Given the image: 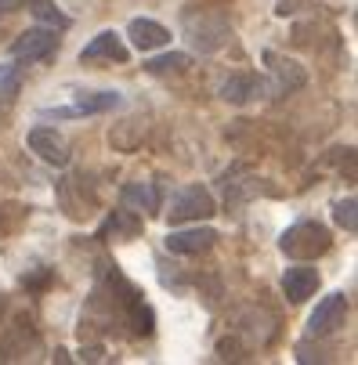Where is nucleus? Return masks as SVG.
<instances>
[{"mask_svg": "<svg viewBox=\"0 0 358 365\" xmlns=\"http://www.w3.org/2000/svg\"><path fill=\"white\" fill-rule=\"evenodd\" d=\"M329 246H333V239H329V232L319 221H300V225L286 228L282 239H279V250L286 257H293V260H315Z\"/></svg>", "mask_w": 358, "mask_h": 365, "instance_id": "nucleus-1", "label": "nucleus"}, {"mask_svg": "<svg viewBox=\"0 0 358 365\" xmlns=\"http://www.w3.org/2000/svg\"><path fill=\"white\" fill-rule=\"evenodd\" d=\"M214 214H218V202H214V195L203 188V185H188V188H181V192L170 199V210H167L170 225L207 221V217H214Z\"/></svg>", "mask_w": 358, "mask_h": 365, "instance_id": "nucleus-2", "label": "nucleus"}, {"mask_svg": "<svg viewBox=\"0 0 358 365\" xmlns=\"http://www.w3.org/2000/svg\"><path fill=\"white\" fill-rule=\"evenodd\" d=\"M185 29H188V40L207 55V51H218V47H225L228 43V36H232V26L221 19V15H188L185 19Z\"/></svg>", "mask_w": 358, "mask_h": 365, "instance_id": "nucleus-3", "label": "nucleus"}, {"mask_svg": "<svg viewBox=\"0 0 358 365\" xmlns=\"http://www.w3.org/2000/svg\"><path fill=\"white\" fill-rule=\"evenodd\" d=\"M55 47H58V33L55 29H47V26H33V29H26L15 43H11V55L19 58V62H44V58H51L55 55Z\"/></svg>", "mask_w": 358, "mask_h": 365, "instance_id": "nucleus-4", "label": "nucleus"}, {"mask_svg": "<svg viewBox=\"0 0 358 365\" xmlns=\"http://www.w3.org/2000/svg\"><path fill=\"white\" fill-rule=\"evenodd\" d=\"M344 319H347V297L344 293H329V297H322L315 304L312 319H308V333L312 336H329V333H337L344 326Z\"/></svg>", "mask_w": 358, "mask_h": 365, "instance_id": "nucleus-5", "label": "nucleus"}, {"mask_svg": "<svg viewBox=\"0 0 358 365\" xmlns=\"http://www.w3.org/2000/svg\"><path fill=\"white\" fill-rule=\"evenodd\" d=\"M29 148L51 167H66L69 163V141L55 127H33L29 130Z\"/></svg>", "mask_w": 358, "mask_h": 365, "instance_id": "nucleus-6", "label": "nucleus"}, {"mask_svg": "<svg viewBox=\"0 0 358 365\" xmlns=\"http://www.w3.org/2000/svg\"><path fill=\"white\" fill-rule=\"evenodd\" d=\"M265 62L272 66V94L275 98H282V94H293V91H300L304 83H308V73H304L297 62H290V58H279V55H265Z\"/></svg>", "mask_w": 358, "mask_h": 365, "instance_id": "nucleus-7", "label": "nucleus"}, {"mask_svg": "<svg viewBox=\"0 0 358 365\" xmlns=\"http://www.w3.org/2000/svg\"><path fill=\"white\" fill-rule=\"evenodd\" d=\"M33 347H36V329H33V322L26 315L15 319V326H8V333L0 336V358H4V361H19Z\"/></svg>", "mask_w": 358, "mask_h": 365, "instance_id": "nucleus-8", "label": "nucleus"}, {"mask_svg": "<svg viewBox=\"0 0 358 365\" xmlns=\"http://www.w3.org/2000/svg\"><path fill=\"white\" fill-rule=\"evenodd\" d=\"M80 62H127V43L120 40V33L106 29L80 51Z\"/></svg>", "mask_w": 358, "mask_h": 365, "instance_id": "nucleus-9", "label": "nucleus"}, {"mask_svg": "<svg viewBox=\"0 0 358 365\" xmlns=\"http://www.w3.org/2000/svg\"><path fill=\"white\" fill-rule=\"evenodd\" d=\"M120 101H123L120 91H94V94H80L66 109H55V116H101V113H113Z\"/></svg>", "mask_w": 358, "mask_h": 365, "instance_id": "nucleus-10", "label": "nucleus"}, {"mask_svg": "<svg viewBox=\"0 0 358 365\" xmlns=\"http://www.w3.org/2000/svg\"><path fill=\"white\" fill-rule=\"evenodd\" d=\"M265 94V80L257 73H232L225 83H221V98L228 106H246V101L261 98Z\"/></svg>", "mask_w": 358, "mask_h": 365, "instance_id": "nucleus-11", "label": "nucleus"}, {"mask_svg": "<svg viewBox=\"0 0 358 365\" xmlns=\"http://www.w3.org/2000/svg\"><path fill=\"white\" fill-rule=\"evenodd\" d=\"M218 242V232L214 228H188V232H170L167 235V250L170 253H185V257H195V253H207L210 246Z\"/></svg>", "mask_w": 358, "mask_h": 365, "instance_id": "nucleus-12", "label": "nucleus"}, {"mask_svg": "<svg viewBox=\"0 0 358 365\" xmlns=\"http://www.w3.org/2000/svg\"><path fill=\"white\" fill-rule=\"evenodd\" d=\"M319 289V272L308 268V264H297V268H286L282 275V293L293 300V304H304L308 297H315Z\"/></svg>", "mask_w": 358, "mask_h": 365, "instance_id": "nucleus-13", "label": "nucleus"}, {"mask_svg": "<svg viewBox=\"0 0 358 365\" xmlns=\"http://www.w3.org/2000/svg\"><path fill=\"white\" fill-rule=\"evenodd\" d=\"M127 36H131V43L138 51H156V47L170 43V29L160 26V22H152V19H131Z\"/></svg>", "mask_w": 358, "mask_h": 365, "instance_id": "nucleus-14", "label": "nucleus"}, {"mask_svg": "<svg viewBox=\"0 0 358 365\" xmlns=\"http://www.w3.org/2000/svg\"><path fill=\"white\" fill-rule=\"evenodd\" d=\"M141 138H145V120H138V116H127V120L113 123V130H109V145L116 152H134L141 145Z\"/></svg>", "mask_w": 358, "mask_h": 365, "instance_id": "nucleus-15", "label": "nucleus"}, {"mask_svg": "<svg viewBox=\"0 0 358 365\" xmlns=\"http://www.w3.org/2000/svg\"><path fill=\"white\" fill-rule=\"evenodd\" d=\"M123 206L127 210H160V195L148 185H127L123 188Z\"/></svg>", "mask_w": 358, "mask_h": 365, "instance_id": "nucleus-16", "label": "nucleus"}, {"mask_svg": "<svg viewBox=\"0 0 358 365\" xmlns=\"http://www.w3.org/2000/svg\"><path fill=\"white\" fill-rule=\"evenodd\" d=\"M185 69H188V55H181V51H170V55H160V58L145 62V73H152V76H163V73H185Z\"/></svg>", "mask_w": 358, "mask_h": 365, "instance_id": "nucleus-17", "label": "nucleus"}, {"mask_svg": "<svg viewBox=\"0 0 358 365\" xmlns=\"http://www.w3.org/2000/svg\"><path fill=\"white\" fill-rule=\"evenodd\" d=\"M358 202L347 195V199H340L337 206H333V221L340 225V228H347V232H358Z\"/></svg>", "mask_w": 358, "mask_h": 365, "instance_id": "nucleus-18", "label": "nucleus"}, {"mask_svg": "<svg viewBox=\"0 0 358 365\" xmlns=\"http://www.w3.org/2000/svg\"><path fill=\"white\" fill-rule=\"evenodd\" d=\"M106 232H120V235H127V239H131V235H138V232H141V221L134 217V210H116V214H113V221L106 225Z\"/></svg>", "mask_w": 358, "mask_h": 365, "instance_id": "nucleus-19", "label": "nucleus"}, {"mask_svg": "<svg viewBox=\"0 0 358 365\" xmlns=\"http://www.w3.org/2000/svg\"><path fill=\"white\" fill-rule=\"evenodd\" d=\"M19 94V66H0V98L11 101Z\"/></svg>", "mask_w": 358, "mask_h": 365, "instance_id": "nucleus-20", "label": "nucleus"}, {"mask_svg": "<svg viewBox=\"0 0 358 365\" xmlns=\"http://www.w3.org/2000/svg\"><path fill=\"white\" fill-rule=\"evenodd\" d=\"M33 11H36V19H44V22H51V26H58V29H66V26H69V19H66L58 8H51L47 0H40V4H36Z\"/></svg>", "mask_w": 358, "mask_h": 365, "instance_id": "nucleus-21", "label": "nucleus"}, {"mask_svg": "<svg viewBox=\"0 0 358 365\" xmlns=\"http://www.w3.org/2000/svg\"><path fill=\"white\" fill-rule=\"evenodd\" d=\"M19 221H22V210H19V206H0V235L11 232Z\"/></svg>", "mask_w": 358, "mask_h": 365, "instance_id": "nucleus-22", "label": "nucleus"}, {"mask_svg": "<svg viewBox=\"0 0 358 365\" xmlns=\"http://www.w3.org/2000/svg\"><path fill=\"white\" fill-rule=\"evenodd\" d=\"M51 279V272H36V275H22V286H44Z\"/></svg>", "mask_w": 358, "mask_h": 365, "instance_id": "nucleus-23", "label": "nucleus"}, {"mask_svg": "<svg viewBox=\"0 0 358 365\" xmlns=\"http://www.w3.org/2000/svg\"><path fill=\"white\" fill-rule=\"evenodd\" d=\"M26 4V0H0V19H4V15H11L15 8H22Z\"/></svg>", "mask_w": 358, "mask_h": 365, "instance_id": "nucleus-24", "label": "nucleus"}, {"mask_svg": "<svg viewBox=\"0 0 358 365\" xmlns=\"http://www.w3.org/2000/svg\"><path fill=\"white\" fill-rule=\"evenodd\" d=\"M80 358H83V361H101V358H106V351H101V347H83Z\"/></svg>", "mask_w": 358, "mask_h": 365, "instance_id": "nucleus-25", "label": "nucleus"}, {"mask_svg": "<svg viewBox=\"0 0 358 365\" xmlns=\"http://www.w3.org/2000/svg\"><path fill=\"white\" fill-rule=\"evenodd\" d=\"M203 4H228V0H203Z\"/></svg>", "mask_w": 358, "mask_h": 365, "instance_id": "nucleus-26", "label": "nucleus"}, {"mask_svg": "<svg viewBox=\"0 0 358 365\" xmlns=\"http://www.w3.org/2000/svg\"><path fill=\"white\" fill-rule=\"evenodd\" d=\"M0 315H4V297H0Z\"/></svg>", "mask_w": 358, "mask_h": 365, "instance_id": "nucleus-27", "label": "nucleus"}]
</instances>
